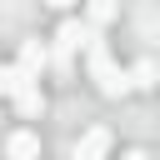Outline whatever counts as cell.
<instances>
[{
	"label": "cell",
	"mask_w": 160,
	"mask_h": 160,
	"mask_svg": "<svg viewBox=\"0 0 160 160\" xmlns=\"http://www.w3.org/2000/svg\"><path fill=\"white\" fill-rule=\"evenodd\" d=\"M90 20H95V25L115 20V5H110V0H95V5H90ZM95 25H90V30H95Z\"/></svg>",
	"instance_id": "ba28073f"
},
{
	"label": "cell",
	"mask_w": 160,
	"mask_h": 160,
	"mask_svg": "<svg viewBox=\"0 0 160 160\" xmlns=\"http://www.w3.org/2000/svg\"><path fill=\"white\" fill-rule=\"evenodd\" d=\"M40 110H45V95H40V85H30V90H20V95H15V115H20V120H35Z\"/></svg>",
	"instance_id": "5b68a950"
},
{
	"label": "cell",
	"mask_w": 160,
	"mask_h": 160,
	"mask_svg": "<svg viewBox=\"0 0 160 160\" xmlns=\"http://www.w3.org/2000/svg\"><path fill=\"white\" fill-rule=\"evenodd\" d=\"M85 60H90V80H95V90H100V95H110V100H115V95H125V90H130V85H125V70L115 65V55H110V45H105V40H90V45H85Z\"/></svg>",
	"instance_id": "6da1fadb"
},
{
	"label": "cell",
	"mask_w": 160,
	"mask_h": 160,
	"mask_svg": "<svg viewBox=\"0 0 160 160\" xmlns=\"http://www.w3.org/2000/svg\"><path fill=\"white\" fill-rule=\"evenodd\" d=\"M125 85H135V90H150V85H155V60H140V65L125 75Z\"/></svg>",
	"instance_id": "52a82bcc"
},
{
	"label": "cell",
	"mask_w": 160,
	"mask_h": 160,
	"mask_svg": "<svg viewBox=\"0 0 160 160\" xmlns=\"http://www.w3.org/2000/svg\"><path fill=\"white\" fill-rule=\"evenodd\" d=\"M120 160H150V150H125Z\"/></svg>",
	"instance_id": "9c48e42d"
},
{
	"label": "cell",
	"mask_w": 160,
	"mask_h": 160,
	"mask_svg": "<svg viewBox=\"0 0 160 160\" xmlns=\"http://www.w3.org/2000/svg\"><path fill=\"white\" fill-rule=\"evenodd\" d=\"M50 65V50H45V40H20V60H15V70L25 75V80H35L40 85V70Z\"/></svg>",
	"instance_id": "7a4b0ae2"
},
{
	"label": "cell",
	"mask_w": 160,
	"mask_h": 160,
	"mask_svg": "<svg viewBox=\"0 0 160 160\" xmlns=\"http://www.w3.org/2000/svg\"><path fill=\"white\" fill-rule=\"evenodd\" d=\"M5 155H10V160H35V155H40V135H30V130H15V135L5 140Z\"/></svg>",
	"instance_id": "277c9868"
},
{
	"label": "cell",
	"mask_w": 160,
	"mask_h": 160,
	"mask_svg": "<svg viewBox=\"0 0 160 160\" xmlns=\"http://www.w3.org/2000/svg\"><path fill=\"white\" fill-rule=\"evenodd\" d=\"M105 150H110V130L105 125H90L80 135V145L70 150V160H105Z\"/></svg>",
	"instance_id": "3957f363"
},
{
	"label": "cell",
	"mask_w": 160,
	"mask_h": 160,
	"mask_svg": "<svg viewBox=\"0 0 160 160\" xmlns=\"http://www.w3.org/2000/svg\"><path fill=\"white\" fill-rule=\"evenodd\" d=\"M30 85H35V80H25L15 65H0V95H5V100H15V95H20V90H30Z\"/></svg>",
	"instance_id": "8992f818"
}]
</instances>
